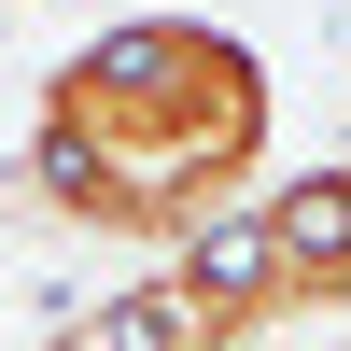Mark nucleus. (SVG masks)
<instances>
[{
  "label": "nucleus",
  "mask_w": 351,
  "mask_h": 351,
  "mask_svg": "<svg viewBox=\"0 0 351 351\" xmlns=\"http://www.w3.org/2000/svg\"><path fill=\"white\" fill-rule=\"evenodd\" d=\"M253 155H267V71H253V43H225L197 14H127L43 84L28 197L56 225L169 253L183 225L239 211Z\"/></svg>",
  "instance_id": "nucleus-1"
},
{
  "label": "nucleus",
  "mask_w": 351,
  "mask_h": 351,
  "mask_svg": "<svg viewBox=\"0 0 351 351\" xmlns=\"http://www.w3.org/2000/svg\"><path fill=\"white\" fill-rule=\"evenodd\" d=\"M56 351H253V337H225L211 309H183L169 281H141V295H112V309H84Z\"/></svg>",
  "instance_id": "nucleus-2"
}]
</instances>
